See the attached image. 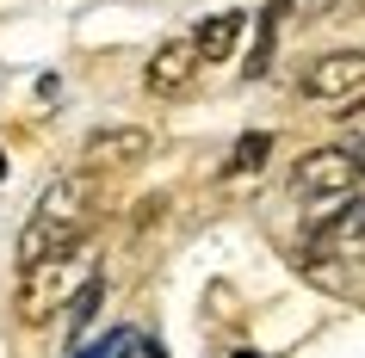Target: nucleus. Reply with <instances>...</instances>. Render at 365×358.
Segmentation results:
<instances>
[{
	"mask_svg": "<svg viewBox=\"0 0 365 358\" xmlns=\"http://www.w3.org/2000/svg\"><path fill=\"white\" fill-rule=\"evenodd\" d=\"M198 68H205V62H198V38H192V31H173L168 43H155L143 80H149V93H180Z\"/></svg>",
	"mask_w": 365,
	"mask_h": 358,
	"instance_id": "obj_5",
	"label": "nucleus"
},
{
	"mask_svg": "<svg viewBox=\"0 0 365 358\" xmlns=\"http://www.w3.org/2000/svg\"><path fill=\"white\" fill-rule=\"evenodd\" d=\"M359 186H365V149H359V142H328V149H309L304 161L291 167V198L316 204L322 216H334V204H346Z\"/></svg>",
	"mask_w": 365,
	"mask_h": 358,
	"instance_id": "obj_2",
	"label": "nucleus"
},
{
	"mask_svg": "<svg viewBox=\"0 0 365 358\" xmlns=\"http://www.w3.org/2000/svg\"><path fill=\"white\" fill-rule=\"evenodd\" d=\"M267 154H272V136L267 130H248L242 142H235V154H230V173H254Z\"/></svg>",
	"mask_w": 365,
	"mask_h": 358,
	"instance_id": "obj_10",
	"label": "nucleus"
},
{
	"mask_svg": "<svg viewBox=\"0 0 365 358\" xmlns=\"http://www.w3.org/2000/svg\"><path fill=\"white\" fill-rule=\"evenodd\" d=\"M143 154H149V130L118 124V130H93V136H87L81 161H87V173H93V167H136Z\"/></svg>",
	"mask_w": 365,
	"mask_h": 358,
	"instance_id": "obj_6",
	"label": "nucleus"
},
{
	"mask_svg": "<svg viewBox=\"0 0 365 358\" xmlns=\"http://www.w3.org/2000/svg\"><path fill=\"white\" fill-rule=\"evenodd\" d=\"M124 346H130V334H106L99 346H87L81 358H124Z\"/></svg>",
	"mask_w": 365,
	"mask_h": 358,
	"instance_id": "obj_11",
	"label": "nucleus"
},
{
	"mask_svg": "<svg viewBox=\"0 0 365 358\" xmlns=\"http://www.w3.org/2000/svg\"><path fill=\"white\" fill-rule=\"evenodd\" d=\"M242 25H248L242 13H217V19H205L192 31V38H198V62H230L235 43H242Z\"/></svg>",
	"mask_w": 365,
	"mask_h": 358,
	"instance_id": "obj_8",
	"label": "nucleus"
},
{
	"mask_svg": "<svg viewBox=\"0 0 365 358\" xmlns=\"http://www.w3.org/2000/svg\"><path fill=\"white\" fill-rule=\"evenodd\" d=\"M279 13H285V0H272L267 13H260V31H254V56L242 62V68H248L254 80H260V75L272 68V38H279Z\"/></svg>",
	"mask_w": 365,
	"mask_h": 358,
	"instance_id": "obj_9",
	"label": "nucleus"
},
{
	"mask_svg": "<svg viewBox=\"0 0 365 358\" xmlns=\"http://www.w3.org/2000/svg\"><path fill=\"white\" fill-rule=\"evenodd\" d=\"M75 265H87V260H75V253H50V260H38V265H19V315L31 321V327H43L56 309H68Z\"/></svg>",
	"mask_w": 365,
	"mask_h": 358,
	"instance_id": "obj_3",
	"label": "nucleus"
},
{
	"mask_svg": "<svg viewBox=\"0 0 365 358\" xmlns=\"http://www.w3.org/2000/svg\"><path fill=\"white\" fill-rule=\"evenodd\" d=\"M322 260H346L365 265V198H346L322 228Z\"/></svg>",
	"mask_w": 365,
	"mask_h": 358,
	"instance_id": "obj_7",
	"label": "nucleus"
},
{
	"mask_svg": "<svg viewBox=\"0 0 365 358\" xmlns=\"http://www.w3.org/2000/svg\"><path fill=\"white\" fill-rule=\"evenodd\" d=\"M93 198H99L93 173H62L56 186L38 198L31 223L19 228V265H38L50 253H75L87 223H93Z\"/></svg>",
	"mask_w": 365,
	"mask_h": 358,
	"instance_id": "obj_1",
	"label": "nucleus"
},
{
	"mask_svg": "<svg viewBox=\"0 0 365 358\" xmlns=\"http://www.w3.org/2000/svg\"><path fill=\"white\" fill-rule=\"evenodd\" d=\"M365 93V50H328L304 68V99L316 105H353Z\"/></svg>",
	"mask_w": 365,
	"mask_h": 358,
	"instance_id": "obj_4",
	"label": "nucleus"
},
{
	"mask_svg": "<svg viewBox=\"0 0 365 358\" xmlns=\"http://www.w3.org/2000/svg\"><path fill=\"white\" fill-rule=\"evenodd\" d=\"M124 358H161V352H155L149 339H136V334H130V346H124Z\"/></svg>",
	"mask_w": 365,
	"mask_h": 358,
	"instance_id": "obj_12",
	"label": "nucleus"
},
{
	"mask_svg": "<svg viewBox=\"0 0 365 358\" xmlns=\"http://www.w3.org/2000/svg\"><path fill=\"white\" fill-rule=\"evenodd\" d=\"M0 179H6V154H0Z\"/></svg>",
	"mask_w": 365,
	"mask_h": 358,
	"instance_id": "obj_13",
	"label": "nucleus"
}]
</instances>
